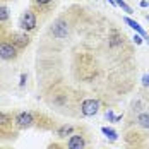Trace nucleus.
I'll list each match as a JSON object with an SVG mask.
<instances>
[{
  "label": "nucleus",
  "mask_w": 149,
  "mask_h": 149,
  "mask_svg": "<svg viewBox=\"0 0 149 149\" xmlns=\"http://www.w3.org/2000/svg\"><path fill=\"white\" fill-rule=\"evenodd\" d=\"M15 123L21 129H28V127H31L34 123V118H33V115H31L29 111H22V113H19L15 117Z\"/></svg>",
  "instance_id": "nucleus-5"
},
{
  "label": "nucleus",
  "mask_w": 149,
  "mask_h": 149,
  "mask_svg": "<svg viewBox=\"0 0 149 149\" xmlns=\"http://www.w3.org/2000/svg\"><path fill=\"white\" fill-rule=\"evenodd\" d=\"M84 139H82V135H77L74 134L70 139H69V149H84Z\"/></svg>",
  "instance_id": "nucleus-7"
},
{
  "label": "nucleus",
  "mask_w": 149,
  "mask_h": 149,
  "mask_svg": "<svg viewBox=\"0 0 149 149\" xmlns=\"http://www.w3.org/2000/svg\"><path fill=\"white\" fill-rule=\"evenodd\" d=\"M17 55V50H15L14 43H0V58L2 60H12Z\"/></svg>",
  "instance_id": "nucleus-4"
},
{
  "label": "nucleus",
  "mask_w": 149,
  "mask_h": 149,
  "mask_svg": "<svg viewBox=\"0 0 149 149\" xmlns=\"http://www.w3.org/2000/svg\"><path fill=\"white\" fill-rule=\"evenodd\" d=\"M19 84H21V88H22V86L26 84V74H22V75H21V82H19Z\"/></svg>",
  "instance_id": "nucleus-18"
},
{
  "label": "nucleus",
  "mask_w": 149,
  "mask_h": 149,
  "mask_svg": "<svg viewBox=\"0 0 149 149\" xmlns=\"http://www.w3.org/2000/svg\"><path fill=\"white\" fill-rule=\"evenodd\" d=\"M7 117H5V115H3V113H0V123H5V122H7Z\"/></svg>",
  "instance_id": "nucleus-19"
},
{
  "label": "nucleus",
  "mask_w": 149,
  "mask_h": 149,
  "mask_svg": "<svg viewBox=\"0 0 149 149\" xmlns=\"http://www.w3.org/2000/svg\"><path fill=\"white\" fill-rule=\"evenodd\" d=\"M72 130H74V129H72L70 125H63V127H60L58 135H60V137H65L67 134H72Z\"/></svg>",
  "instance_id": "nucleus-12"
},
{
  "label": "nucleus",
  "mask_w": 149,
  "mask_h": 149,
  "mask_svg": "<svg viewBox=\"0 0 149 149\" xmlns=\"http://www.w3.org/2000/svg\"><path fill=\"white\" fill-rule=\"evenodd\" d=\"M9 7H5V5H2L0 7V22H5L7 19H9Z\"/></svg>",
  "instance_id": "nucleus-11"
},
{
  "label": "nucleus",
  "mask_w": 149,
  "mask_h": 149,
  "mask_svg": "<svg viewBox=\"0 0 149 149\" xmlns=\"http://www.w3.org/2000/svg\"><path fill=\"white\" fill-rule=\"evenodd\" d=\"M67 33H69V26H67V21H63V19H57L55 21V24H53V28H52V34L55 36V38H65L67 36Z\"/></svg>",
  "instance_id": "nucleus-3"
},
{
  "label": "nucleus",
  "mask_w": 149,
  "mask_h": 149,
  "mask_svg": "<svg viewBox=\"0 0 149 149\" xmlns=\"http://www.w3.org/2000/svg\"><path fill=\"white\" fill-rule=\"evenodd\" d=\"M137 123L142 127V129H149V113H141L137 117Z\"/></svg>",
  "instance_id": "nucleus-9"
},
{
  "label": "nucleus",
  "mask_w": 149,
  "mask_h": 149,
  "mask_svg": "<svg viewBox=\"0 0 149 149\" xmlns=\"http://www.w3.org/2000/svg\"><path fill=\"white\" fill-rule=\"evenodd\" d=\"M108 2H110V3H113V5H117V3H115V2H113V0H108Z\"/></svg>",
  "instance_id": "nucleus-21"
},
{
  "label": "nucleus",
  "mask_w": 149,
  "mask_h": 149,
  "mask_svg": "<svg viewBox=\"0 0 149 149\" xmlns=\"http://www.w3.org/2000/svg\"><path fill=\"white\" fill-rule=\"evenodd\" d=\"M101 132H103V134L106 135V137H108L110 141H115V139H117V132H115L113 129H108V127H103V129H101Z\"/></svg>",
  "instance_id": "nucleus-10"
},
{
  "label": "nucleus",
  "mask_w": 149,
  "mask_h": 149,
  "mask_svg": "<svg viewBox=\"0 0 149 149\" xmlns=\"http://www.w3.org/2000/svg\"><path fill=\"white\" fill-rule=\"evenodd\" d=\"M142 40H144V38H142V36H139V34H135V36H134V41L137 43V45H141V43H142Z\"/></svg>",
  "instance_id": "nucleus-16"
},
{
  "label": "nucleus",
  "mask_w": 149,
  "mask_h": 149,
  "mask_svg": "<svg viewBox=\"0 0 149 149\" xmlns=\"http://www.w3.org/2000/svg\"><path fill=\"white\" fill-rule=\"evenodd\" d=\"M148 5H149V3L146 2V0H142V2H141V7H148Z\"/></svg>",
  "instance_id": "nucleus-20"
},
{
  "label": "nucleus",
  "mask_w": 149,
  "mask_h": 149,
  "mask_svg": "<svg viewBox=\"0 0 149 149\" xmlns=\"http://www.w3.org/2000/svg\"><path fill=\"white\" fill-rule=\"evenodd\" d=\"M113 2H115V3H117L118 7H122V9H123L125 12H132V9H130V7H129V5H127V3H125L123 0H113Z\"/></svg>",
  "instance_id": "nucleus-13"
},
{
  "label": "nucleus",
  "mask_w": 149,
  "mask_h": 149,
  "mask_svg": "<svg viewBox=\"0 0 149 149\" xmlns=\"http://www.w3.org/2000/svg\"><path fill=\"white\" fill-rule=\"evenodd\" d=\"M104 117H106V120H110V122H115V118H117V117L113 115V111H111V110H110V111H106V115H104Z\"/></svg>",
  "instance_id": "nucleus-14"
},
{
  "label": "nucleus",
  "mask_w": 149,
  "mask_h": 149,
  "mask_svg": "<svg viewBox=\"0 0 149 149\" xmlns=\"http://www.w3.org/2000/svg\"><path fill=\"white\" fill-rule=\"evenodd\" d=\"M36 3H40V5H46V3H50L52 0H34Z\"/></svg>",
  "instance_id": "nucleus-17"
},
{
  "label": "nucleus",
  "mask_w": 149,
  "mask_h": 149,
  "mask_svg": "<svg viewBox=\"0 0 149 149\" xmlns=\"http://www.w3.org/2000/svg\"><path fill=\"white\" fill-rule=\"evenodd\" d=\"M12 40H14V46L29 45V36L24 34V33H14V34H12Z\"/></svg>",
  "instance_id": "nucleus-8"
},
{
  "label": "nucleus",
  "mask_w": 149,
  "mask_h": 149,
  "mask_svg": "<svg viewBox=\"0 0 149 149\" xmlns=\"http://www.w3.org/2000/svg\"><path fill=\"white\" fill-rule=\"evenodd\" d=\"M123 21H125V24H129V26H130V28H132V29H134L135 33L139 34V36H142V38H144V40H146V41L149 43V38H148V34H146V31H144L142 28H141V24H139V22H135V21H132L130 17H125Z\"/></svg>",
  "instance_id": "nucleus-6"
},
{
  "label": "nucleus",
  "mask_w": 149,
  "mask_h": 149,
  "mask_svg": "<svg viewBox=\"0 0 149 149\" xmlns=\"http://www.w3.org/2000/svg\"><path fill=\"white\" fill-rule=\"evenodd\" d=\"M19 26L21 29L24 31H33L36 28V15L33 10H26L24 14L21 15V21H19Z\"/></svg>",
  "instance_id": "nucleus-1"
},
{
  "label": "nucleus",
  "mask_w": 149,
  "mask_h": 149,
  "mask_svg": "<svg viewBox=\"0 0 149 149\" xmlns=\"http://www.w3.org/2000/svg\"><path fill=\"white\" fill-rule=\"evenodd\" d=\"M98 110H100V101L98 100H86V101H82V104H81V111L86 117L96 115Z\"/></svg>",
  "instance_id": "nucleus-2"
},
{
  "label": "nucleus",
  "mask_w": 149,
  "mask_h": 149,
  "mask_svg": "<svg viewBox=\"0 0 149 149\" xmlns=\"http://www.w3.org/2000/svg\"><path fill=\"white\" fill-rule=\"evenodd\" d=\"M142 84H144V86H149V74L142 75Z\"/></svg>",
  "instance_id": "nucleus-15"
}]
</instances>
